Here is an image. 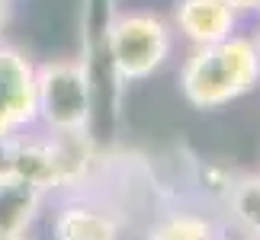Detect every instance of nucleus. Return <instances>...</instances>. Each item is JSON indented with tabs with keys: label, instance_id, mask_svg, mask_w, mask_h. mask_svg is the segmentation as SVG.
I'll use <instances>...</instances> for the list:
<instances>
[{
	"label": "nucleus",
	"instance_id": "nucleus-9",
	"mask_svg": "<svg viewBox=\"0 0 260 240\" xmlns=\"http://www.w3.org/2000/svg\"><path fill=\"white\" fill-rule=\"evenodd\" d=\"M148 240H222V234L212 218L180 208V212H167L164 218H157L148 231Z\"/></svg>",
	"mask_w": 260,
	"mask_h": 240
},
{
	"label": "nucleus",
	"instance_id": "nucleus-1",
	"mask_svg": "<svg viewBox=\"0 0 260 240\" xmlns=\"http://www.w3.org/2000/svg\"><path fill=\"white\" fill-rule=\"evenodd\" d=\"M260 84V64L254 38L228 35L222 42L199 45L183 61L180 90L196 109H222Z\"/></svg>",
	"mask_w": 260,
	"mask_h": 240
},
{
	"label": "nucleus",
	"instance_id": "nucleus-4",
	"mask_svg": "<svg viewBox=\"0 0 260 240\" xmlns=\"http://www.w3.org/2000/svg\"><path fill=\"white\" fill-rule=\"evenodd\" d=\"M36 122V64L0 42V135H19Z\"/></svg>",
	"mask_w": 260,
	"mask_h": 240
},
{
	"label": "nucleus",
	"instance_id": "nucleus-7",
	"mask_svg": "<svg viewBox=\"0 0 260 240\" xmlns=\"http://www.w3.org/2000/svg\"><path fill=\"white\" fill-rule=\"evenodd\" d=\"M45 195H48L45 189H39L36 183L16 173L0 179V237L26 234L36 215L42 212Z\"/></svg>",
	"mask_w": 260,
	"mask_h": 240
},
{
	"label": "nucleus",
	"instance_id": "nucleus-5",
	"mask_svg": "<svg viewBox=\"0 0 260 240\" xmlns=\"http://www.w3.org/2000/svg\"><path fill=\"white\" fill-rule=\"evenodd\" d=\"M174 26L193 48L212 45L235 35L238 13L225 0H177L174 4Z\"/></svg>",
	"mask_w": 260,
	"mask_h": 240
},
{
	"label": "nucleus",
	"instance_id": "nucleus-3",
	"mask_svg": "<svg viewBox=\"0 0 260 240\" xmlns=\"http://www.w3.org/2000/svg\"><path fill=\"white\" fill-rule=\"evenodd\" d=\"M106 52L119 80H145L174 52V29L157 13H119L106 26Z\"/></svg>",
	"mask_w": 260,
	"mask_h": 240
},
{
	"label": "nucleus",
	"instance_id": "nucleus-6",
	"mask_svg": "<svg viewBox=\"0 0 260 240\" xmlns=\"http://www.w3.org/2000/svg\"><path fill=\"white\" fill-rule=\"evenodd\" d=\"M52 234H55V240H119L122 237V224L103 205L68 202L55 215Z\"/></svg>",
	"mask_w": 260,
	"mask_h": 240
},
{
	"label": "nucleus",
	"instance_id": "nucleus-11",
	"mask_svg": "<svg viewBox=\"0 0 260 240\" xmlns=\"http://www.w3.org/2000/svg\"><path fill=\"white\" fill-rule=\"evenodd\" d=\"M228 7L235 10L238 16H244V13H257V7H260V0H225Z\"/></svg>",
	"mask_w": 260,
	"mask_h": 240
},
{
	"label": "nucleus",
	"instance_id": "nucleus-12",
	"mask_svg": "<svg viewBox=\"0 0 260 240\" xmlns=\"http://www.w3.org/2000/svg\"><path fill=\"white\" fill-rule=\"evenodd\" d=\"M7 19H10V0H0V32L7 29Z\"/></svg>",
	"mask_w": 260,
	"mask_h": 240
},
{
	"label": "nucleus",
	"instance_id": "nucleus-16",
	"mask_svg": "<svg viewBox=\"0 0 260 240\" xmlns=\"http://www.w3.org/2000/svg\"><path fill=\"white\" fill-rule=\"evenodd\" d=\"M257 240H260V237H257Z\"/></svg>",
	"mask_w": 260,
	"mask_h": 240
},
{
	"label": "nucleus",
	"instance_id": "nucleus-13",
	"mask_svg": "<svg viewBox=\"0 0 260 240\" xmlns=\"http://www.w3.org/2000/svg\"><path fill=\"white\" fill-rule=\"evenodd\" d=\"M254 48H257V64H260V32H257V38H254Z\"/></svg>",
	"mask_w": 260,
	"mask_h": 240
},
{
	"label": "nucleus",
	"instance_id": "nucleus-2",
	"mask_svg": "<svg viewBox=\"0 0 260 240\" xmlns=\"http://www.w3.org/2000/svg\"><path fill=\"white\" fill-rule=\"evenodd\" d=\"M93 115V84L77 58L36 64V118L52 135H87Z\"/></svg>",
	"mask_w": 260,
	"mask_h": 240
},
{
	"label": "nucleus",
	"instance_id": "nucleus-10",
	"mask_svg": "<svg viewBox=\"0 0 260 240\" xmlns=\"http://www.w3.org/2000/svg\"><path fill=\"white\" fill-rule=\"evenodd\" d=\"M13 141H16V135H0V179L13 173Z\"/></svg>",
	"mask_w": 260,
	"mask_h": 240
},
{
	"label": "nucleus",
	"instance_id": "nucleus-14",
	"mask_svg": "<svg viewBox=\"0 0 260 240\" xmlns=\"http://www.w3.org/2000/svg\"><path fill=\"white\" fill-rule=\"evenodd\" d=\"M0 240H29L26 234H13V237H0Z\"/></svg>",
	"mask_w": 260,
	"mask_h": 240
},
{
	"label": "nucleus",
	"instance_id": "nucleus-8",
	"mask_svg": "<svg viewBox=\"0 0 260 240\" xmlns=\"http://www.w3.org/2000/svg\"><path fill=\"white\" fill-rule=\"evenodd\" d=\"M225 212L228 221L241 231V237L247 240L260 237V173H244L228 183Z\"/></svg>",
	"mask_w": 260,
	"mask_h": 240
},
{
	"label": "nucleus",
	"instance_id": "nucleus-15",
	"mask_svg": "<svg viewBox=\"0 0 260 240\" xmlns=\"http://www.w3.org/2000/svg\"><path fill=\"white\" fill-rule=\"evenodd\" d=\"M257 13H260V7H257Z\"/></svg>",
	"mask_w": 260,
	"mask_h": 240
}]
</instances>
